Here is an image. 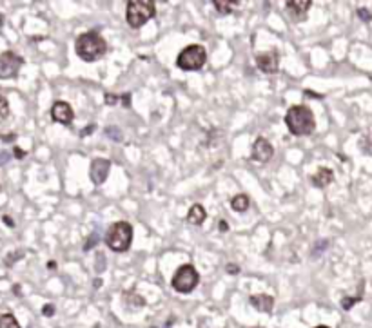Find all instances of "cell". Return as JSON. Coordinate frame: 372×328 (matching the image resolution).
Returning a JSON list of instances; mask_svg holds the SVG:
<instances>
[{
  "mask_svg": "<svg viewBox=\"0 0 372 328\" xmlns=\"http://www.w3.org/2000/svg\"><path fill=\"white\" fill-rule=\"evenodd\" d=\"M285 126L294 136H307L314 131L316 121L307 105H292L285 114Z\"/></svg>",
  "mask_w": 372,
  "mask_h": 328,
  "instance_id": "1",
  "label": "cell"
},
{
  "mask_svg": "<svg viewBox=\"0 0 372 328\" xmlns=\"http://www.w3.org/2000/svg\"><path fill=\"white\" fill-rule=\"evenodd\" d=\"M75 51L82 58L84 62H95L105 55L107 51V42L96 33V31H89V33H82L75 42Z\"/></svg>",
  "mask_w": 372,
  "mask_h": 328,
  "instance_id": "2",
  "label": "cell"
},
{
  "mask_svg": "<svg viewBox=\"0 0 372 328\" xmlns=\"http://www.w3.org/2000/svg\"><path fill=\"white\" fill-rule=\"evenodd\" d=\"M133 241V227L127 221H117L107 229L105 243L113 252H126Z\"/></svg>",
  "mask_w": 372,
  "mask_h": 328,
  "instance_id": "3",
  "label": "cell"
},
{
  "mask_svg": "<svg viewBox=\"0 0 372 328\" xmlns=\"http://www.w3.org/2000/svg\"><path fill=\"white\" fill-rule=\"evenodd\" d=\"M156 15V6L151 0H129L126 8V20L131 27L138 29Z\"/></svg>",
  "mask_w": 372,
  "mask_h": 328,
  "instance_id": "4",
  "label": "cell"
},
{
  "mask_svg": "<svg viewBox=\"0 0 372 328\" xmlns=\"http://www.w3.org/2000/svg\"><path fill=\"white\" fill-rule=\"evenodd\" d=\"M207 60V51L200 44H191L180 51L176 58V65L183 71H198L205 65Z\"/></svg>",
  "mask_w": 372,
  "mask_h": 328,
  "instance_id": "5",
  "label": "cell"
},
{
  "mask_svg": "<svg viewBox=\"0 0 372 328\" xmlns=\"http://www.w3.org/2000/svg\"><path fill=\"white\" fill-rule=\"evenodd\" d=\"M198 283H200V274L196 272V268L193 265H182V267H178L173 279H171L173 289L180 294L193 292L198 286Z\"/></svg>",
  "mask_w": 372,
  "mask_h": 328,
  "instance_id": "6",
  "label": "cell"
},
{
  "mask_svg": "<svg viewBox=\"0 0 372 328\" xmlns=\"http://www.w3.org/2000/svg\"><path fill=\"white\" fill-rule=\"evenodd\" d=\"M22 64V56L15 55L13 51H4L0 55V80H9V78H15L20 71Z\"/></svg>",
  "mask_w": 372,
  "mask_h": 328,
  "instance_id": "7",
  "label": "cell"
},
{
  "mask_svg": "<svg viewBox=\"0 0 372 328\" xmlns=\"http://www.w3.org/2000/svg\"><path fill=\"white\" fill-rule=\"evenodd\" d=\"M274 154V147L271 145L267 138L264 136H258L252 143V151H251V158L258 163H267Z\"/></svg>",
  "mask_w": 372,
  "mask_h": 328,
  "instance_id": "8",
  "label": "cell"
},
{
  "mask_svg": "<svg viewBox=\"0 0 372 328\" xmlns=\"http://www.w3.org/2000/svg\"><path fill=\"white\" fill-rule=\"evenodd\" d=\"M256 65H258V69H262L267 74L278 73V69H280V53L273 49V51L256 55Z\"/></svg>",
  "mask_w": 372,
  "mask_h": 328,
  "instance_id": "9",
  "label": "cell"
},
{
  "mask_svg": "<svg viewBox=\"0 0 372 328\" xmlns=\"http://www.w3.org/2000/svg\"><path fill=\"white\" fill-rule=\"evenodd\" d=\"M51 118L56 124H62V126H71V121L75 118L73 107H71L67 102L64 100H58L51 105Z\"/></svg>",
  "mask_w": 372,
  "mask_h": 328,
  "instance_id": "10",
  "label": "cell"
},
{
  "mask_svg": "<svg viewBox=\"0 0 372 328\" xmlns=\"http://www.w3.org/2000/svg\"><path fill=\"white\" fill-rule=\"evenodd\" d=\"M109 171H111V161L105 158H95L91 161V169H89V176L95 185H102L107 180Z\"/></svg>",
  "mask_w": 372,
  "mask_h": 328,
  "instance_id": "11",
  "label": "cell"
},
{
  "mask_svg": "<svg viewBox=\"0 0 372 328\" xmlns=\"http://www.w3.org/2000/svg\"><path fill=\"white\" fill-rule=\"evenodd\" d=\"M311 6H312L311 0H289V2H285V9L296 20H302L305 17V13L311 9Z\"/></svg>",
  "mask_w": 372,
  "mask_h": 328,
  "instance_id": "12",
  "label": "cell"
},
{
  "mask_svg": "<svg viewBox=\"0 0 372 328\" xmlns=\"http://www.w3.org/2000/svg\"><path fill=\"white\" fill-rule=\"evenodd\" d=\"M249 301H251V305L256 308V310L265 312V314L273 312V308H274V298L273 296H267V294H256V296H251Z\"/></svg>",
  "mask_w": 372,
  "mask_h": 328,
  "instance_id": "13",
  "label": "cell"
},
{
  "mask_svg": "<svg viewBox=\"0 0 372 328\" xmlns=\"http://www.w3.org/2000/svg\"><path fill=\"white\" fill-rule=\"evenodd\" d=\"M334 180V173L330 169L327 167H321L318 169V173L312 176V185L318 187V189H325L327 185H330Z\"/></svg>",
  "mask_w": 372,
  "mask_h": 328,
  "instance_id": "14",
  "label": "cell"
},
{
  "mask_svg": "<svg viewBox=\"0 0 372 328\" xmlns=\"http://www.w3.org/2000/svg\"><path fill=\"white\" fill-rule=\"evenodd\" d=\"M205 220H207V212H205V209L202 207L200 203H195V205L189 209V214H187V223L202 225Z\"/></svg>",
  "mask_w": 372,
  "mask_h": 328,
  "instance_id": "15",
  "label": "cell"
},
{
  "mask_svg": "<svg viewBox=\"0 0 372 328\" xmlns=\"http://www.w3.org/2000/svg\"><path fill=\"white\" fill-rule=\"evenodd\" d=\"M118 102L122 104V107H129L131 95L129 93H124V95H111V93H107V95H105V104L107 105H117Z\"/></svg>",
  "mask_w": 372,
  "mask_h": 328,
  "instance_id": "16",
  "label": "cell"
},
{
  "mask_svg": "<svg viewBox=\"0 0 372 328\" xmlns=\"http://www.w3.org/2000/svg\"><path fill=\"white\" fill-rule=\"evenodd\" d=\"M249 196L247 194H236L233 199H231V207H233L234 212H245L249 209Z\"/></svg>",
  "mask_w": 372,
  "mask_h": 328,
  "instance_id": "17",
  "label": "cell"
},
{
  "mask_svg": "<svg viewBox=\"0 0 372 328\" xmlns=\"http://www.w3.org/2000/svg\"><path fill=\"white\" fill-rule=\"evenodd\" d=\"M212 6H214V9H216L218 13H221V15H229V13H233L234 6H238V2H227V0H214V2H212Z\"/></svg>",
  "mask_w": 372,
  "mask_h": 328,
  "instance_id": "18",
  "label": "cell"
},
{
  "mask_svg": "<svg viewBox=\"0 0 372 328\" xmlns=\"http://www.w3.org/2000/svg\"><path fill=\"white\" fill-rule=\"evenodd\" d=\"M0 328H20V324L13 314H4L0 315Z\"/></svg>",
  "mask_w": 372,
  "mask_h": 328,
  "instance_id": "19",
  "label": "cell"
},
{
  "mask_svg": "<svg viewBox=\"0 0 372 328\" xmlns=\"http://www.w3.org/2000/svg\"><path fill=\"white\" fill-rule=\"evenodd\" d=\"M359 149H361L365 154L372 156V134H365L363 138L359 140Z\"/></svg>",
  "mask_w": 372,
  "mask_h": 328,
  "instance_id": "20",
  "label": "cell"
},
{
  "mask_svg": "<svg viewBox=\"0 0 372 328\" xmlns=\"http://www.w3.org/2000/svg\"><path fill=\"white\" fill-rule=\"evenodd\" d=\"M24 256H26V252H24V251H17V252H13V254H8V256H6V259H4L6 267H13L18 259H22Z\"/></svg>",
  "mask_w": 372,
  "mask_h": 328,
  "instance_id": "21",
  "label": "cell"
},
{
  "mask_svg": "<svg viewBox=\"0 0 372 328\" xmlns=\"http://www.w3.org/2000/svg\"><path fill=\"white\" fill-rule=\"evenodd\" d=\"M8 116H9V102L4 96H0V121H4Z\"/></svg>",
  "mask_w": 372,
  "mask_h": 328,
  "instance_id": "22",
  "label": "cell"
},
{
  "mask_svg": "<svg viewBox=\"0 0 372 328\" xmlns=\"http://www.w3.org/2000/svg\"><path fill=\"white\" fill-rule=\"evenodd\" d=\"M361 301V296H358V298H343L342 299V307L343 310H351L352 307H354L356 303Z\"/></svg>",
  "mask_w": 372,
  "mask_h": 328,
  "instance_id": "23",
  "label": "cell"
},
{
  "mask_svg": "<svg viewBox=\"0 0 372 328\" xmlns=\"http://www.w3.org/2000/svg\"><path fill=\"white\" fill-rule=\"evenodd\" d=\"M96 243H98V234H96V232L89 234V237H87V241L84 243V251H91V249L96 245Z\"/></svg>",
  "mask_w": 372,
  "mask_h": 328,
  "instance_id": "24",
  "label": "cell"
},
{
  "mask_svg": "<svg viewBox=\"0 0 372 328\" xmlns=\"http://www.w3.org/2000/svg\"><path fill=\"white\" fill-rule=\"evenodd\" d=\"M95 270L98 274L105 270V256L102 254V252H98V254H96V267H95Z\"/></svg>",
  "mask_w": 372,
  "mask_h": 328,
  "instance_id": "25",
  "label": "cell"
},
{
  "mask_svg": "<svg viewBox=\"0 0 372 328\" xmlns=\"http://www.w3.org/2000/svg\"><path fill=\"white\" fill-rule=\"evenodd\" d=\"M105 133H107L109 138L115 140V142H122V133L117 129V127H107V129H105Z\"/></svg>",
  "mask_w": 372,
  "mask_h": 328,
  "instance_id": "26",
  "label": "cell"
},
{
  "mask_svg": "<svg viewBox=\"0 0 372 328\" xmlns=\"http://www.w3.org/2000/svg\"><path fill=\"white\" fill-rule=\"evenodd\" d=\"M358 17L361 18L363 22H370L372 20V13L368 11V9H365V8L358 9Z\"/></svg>",
  "mask_w": 372,
  "mask_h": 328,
  "instance_id": "27",
  "label": "cell"
},
{
  "mask_svg": "<svg viewBox=\"0 0 372 328\" xmlns=\"http://www.w3.org/2000/svg\"><path fill=\"white\" fill-rule=\"evenodd\" d=\"M42 314L46 315V317H51V315H55V305H51V303H48V305H44Z\"/></svg>",
  "mask_w": 372,
  "mask_h": 328,
  "instance_id": "28",
  "label": "cell"
},
{
  "mask_svg": "<svg viewBox=\"0 0 372 328\" xmlns=\"http://www.w3.org/2000/svg\"><path fill=\"white\" fill-rule=\"evenodd\" d=\"M15 138H17V134H0V140H4V142H15Z\"/></svg>",
  "mask_w": 372,
  "mask_h": 328,
  "instance_id": "29",
  "label": "cell"
},
{
  "mask_svg": "<svg viewBox=\"0 0 372 328\" xmlns=\"http://www.w3.org/2000/svg\"><path fill=\"white\" fill-rule=\"evenodd\" d=\"M225 270H227V272H229V274H238V272H240L238 265H234V263L227 265V268H225Z\"/></svg>",
  "mask_w": 372,
  "mask_h": 328,
  "instance_id": "30",
  "label": "cell"
},
{
  "mask_svg": "<svg viewBox=\"0 0 372 328\" xmlns=\"http://www.w3.org/2000/svg\"><path fill=\"white\" fill-rule=\"evenodd\" d=\"M13 154H15V158H18V160H22V158L26 156V152L22 151L20 147H15V149H13Z\"/></svg>",
  "mask_w": 372,
  "mask_h": 328,
  "instance_id": "31",
  "label": "cell"
},
{
  "mask_svg": "<svg viewBox=\"0 0 372 328\" xmlns=\"http://www.w3.org/2000/svg\"><path fill=\"white\" fill-rule=\"evenodd\" d=\"M2 220H4V223L8 225V227H11V229H13V227H15V221L11 220V218H9V216H4V218H2Z\"/></svg>",
  "mask_w": 372,
  "mask_h": 328,
  "instance_id": "32",
  "label": "cell"
},
{
  "mask_svg": "<svg viewBox=\"0 0 372 328\" xmlns=\"http://www.w3.org/2000/svg\"><path fill=\"white\" fill-rule=\"evenodd\" d=\"M93 129H95V126H89V127H87V129H82V133H80V136H82V138H84V136H87V134L91 133Z\"/></svg>",
  "mask_w": 372,
  "mask_h": 328,
  "instance_id": "33",
  "label": "cell"
},
{
  "mask_svg": "<svg viewBox=\"0 0 372 328\" xmlns=\"http://www.w3.org/2000/svg\"><path fill=\"white\" fill-rule=\"evenodd\" d=\"M220 230H221V232H227V230H229V227H227V221H225V220L220 221Z\"/></svg>",
  "mask_w": 372,
  "mask_h": 328,
  "instance_id": "34",
  "label": "cell"
},
{
  "mask_svg": "<svg viewBox=\"0 0 372 328\" xmlns=\"http://www.w3.org/2000/svg\"><path fill=\"white\" fill-rule=\"evenodd\" d=\"M8 160H9V154H8V152H2V154H0V165L6 163Z\"/></svg>",
  "mask_w": 372,
  "mask_h": 328,
  "instance_id": "35",
  "label": "cell"
},
{
  "mask_svg": "<svg viewBox=\"0 0 372 328\" xmlns=\"http://www.w3.org/2000/svg\"><path fill=\"white\" fill-rule=\"evenodd\" d=\"M48 268H49V270H55V268H56V263H53V261H49V263H48Z\"/></svg>",
  "mask_w": 372,
  "mask_h": 328,
  "instance_id": "36",
  "label": "cell"
},
{
  "mask_svg": "<svg viewBox=\"0 0 372 328\" xmlns=\"http://www.w3.org/2000/svg\"><path fill=\"white\" fill-rule=\"evenodd\" d=\"M95 286L98 289V286H102V279H95Z\"/></svg>",
  "mask_w": 372,
  "mask_h": 328,
  "instance_id": "37",
  "label": "cell"
},
{
  "mask_svg": "<svg viewBox=\"0 0 372 328\" xmlns=\"http://www.w3.org/2000/svg\"><path fill=\"white\" fill-rule=\"evenodd\" d=\"M13 290H15V294H20V286H18V285H15Z\"/></svg>",
  "mask_w": 372,
  "mask_h": 328,
  "instance_id": "38",
  "label": "cell"
},
{
  "mask_svg": "<svg viewBox=\"0 0 372 328\" xmlns=\"http://www.w3.org/2000/svg\"><path fill=\"white\" fill-rule=\"evenodd\" d=\"M314 328H329V326H325V324H320V326H314Z\"/></svg>",
  "mask_w": 372,
  "mask_h": 328,
  "instance_id": "39",
  "label": "cell"
}]
</instances>
